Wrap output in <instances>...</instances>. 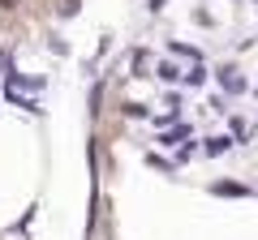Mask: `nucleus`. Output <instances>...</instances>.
<instances>
[{"instance_id": "obj_1", "label": "nucleus", "mask_w": 258, "mask_h": 240, "mask_svg": "<svg viewBox=\"0 0 258 240\" xmlns=\"http://www.w3.org/2000/svg\"><path fill=\"white\" fill-rule=\"evenodd\" d=\"M78 0H0V22L5 26H30V22H47L69 13Z\"/></svg>"}]
</instances>
